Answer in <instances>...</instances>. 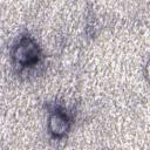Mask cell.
<instances>
[{"label":"cell","instance_id":"cell-1","mask_svg":"<svg viewBox=\"0 0 150 150\" xmlns=\"http://www.w3.org/2000/svg\"><path fill=\"white\" fill-rule=\"evenodd\" d=\"M41 59V50L35 40L28 35L19 39L13 48V60L21 68L34 67Z\"/></svg>","mask_w":150,"mask_h":150},{"label":"cell","instance_id":"cell-2","mask_svg":"<svg viewBox=\"0 0 150 150\" xmlns=\"http://www.w3.org/2000/svg\"><path fill=\"white\" fill-rule=\"evenodd\" d=\"M70 128V120L68 115L62 110H54L50 112L48 118V129L49 132L54 137H62L64 136Z\"/></svg>","mask_w":150,"mask_h":150},{"label":"cell","instance_id":"cell-3","mask_svg":"<svg viewBox=\"0 0 150 150\" xmlns=\"http://www.w3.org/2000/svg\"><path fill=\"white\" fill-rule=\"evenodd\" d=\"M145 75H146V77L150 80V59L148 60V62H146V64H145Z\"/></svg>","mask_w":150,"mask_h":150}]
</instances>
